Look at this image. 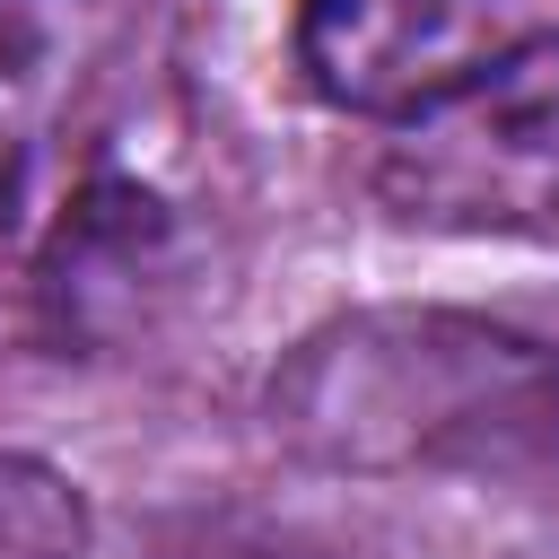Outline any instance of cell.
Masks as SVG:
<instances>
[{"instance_id":"obj_1","label":"cell","mask_w":559,"mask_h":559,"mask_svg":"<svg viewBox=\"0 0 559 559\" xmlns=\"http://www.w3.org/2000/svg\"><path fill=\"white\" fill-rule=\"evenodd\" d=\"M271 437L341 480L559 498V332L480 306H349L262 384Z\"/></svg>"},{"instance_id":"obj_2","label":"cell","mask_w":559,"mask_h":559,"mask_svg":"<svg viewBox=\"0 0 559 559\" xmlns=\"http://www.w3.org/2000/svg\"><path fill=\"white\" fill-rule=\"evenodd\" d=\"M384 131L367 183L402 227L559 236V44H507Z\"/></svg>"},{"instance_id":"obj_3","label":"cell","mask_w":559,"mask_h":559,"mask_svg":"<svg viewBox=\"0 0 559 559\" xmlns=\"http://www.w3.org/2000/svg\"><path fill=\"white\" fill-rule=\"evenodd\" d=\"M183 280V227L140 175H87L35 253V314L61 349L105 358L148 341Z\"/></svg>"},{"instance_id":"obj_4","label":"cell","mask_w":559,"mask_h":559,"mask_svg":"<svg viewBox=\"0 0 559 559\" xmlns=\"http://www.w3.org/2000/svg\"><path fill=\"white\" fill-rule=\"evenodd\" d=\"M489 52V0H297L288 61L297 79L358 122H402Z\"/></svg>"},{"instance_id":"obj_5","label":"cell","mask_w":559,"mask_h":559,"mask_svg":"<svg viewBox=\"0 0 559 559\" xmlns=\"http://www.w3.org/2000/svg\"><path fill=\"white\" fill-rule=\"evenodd\" d=\"M87 542H96L87 489L44 454L0 445V559H87Z\"/></svg>"},{"instance_id":"obj_6","label":"cell","mask_w":559,"mask_h":559,"mask_svg":"<svg viewBox=\"0 0 559 559\" xmlns=\"http://www.w3.org/2000/svg\"><path fill=\"white\" fill-rule=\"evenodd\" d=\"M131 559H349V550L271 515H245V507H183V515H157L131 542Z\"/></svg>"},{"instance_id":"obj_7","label":"cell","mask_w":559,"mask_h":559,"mask_svg":"<svg viewBox=\"0 0 559 559\" xmlns=\"http://www.w3.org/2000/svg\"><path fill=\"white\" fill-rule=\"evenodd\" d=\"M35 122H44V44L17 9H0V227L26 192V157H35Z\"/></svg>"}]
</instances>
